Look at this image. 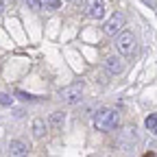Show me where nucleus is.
Returning <instances> with one entry per match:
<instances>
[{"mask_svg": "<svg viewBox=\"0 0 157 157\" xmlns=\"http://www.w3.org/2000/svg\"><path fill=\"white\" fill-rule=\"evenodd\" d=\"M153 133H155V135H157V124H155V127H153Z\"/></svg>", "mask_w": 157, "mask_h": 157, "instance_id": "nucleus-18", "label": "nucleus"}, {"mask_svg": "<svg viewBox=\"0 0 157 157\" xmlns=\"http://www.w3.org/2000/svg\"><path fill=\"white\" fill-rule=\"evenodd\" d=\"M142 2H144V5H148L151 9H157V2H155V0H142Z\"/></svg>", "mask_w": 157, "mask_h": 157, "instance_id": "nucleus-15", "label": "nucleus"}, {"mask_svg": "<svg viewBox=\"0 0 157 157\" xmlns=\"http://www.w3.org/2000/svg\"><path fill=\"white\" fill-rule=\"evenodd\" d=\"M2 9H5V5H2V0H0V13H2Z\"/></svg>", "mask_w": 157, "mask_h": 157, "instance_id": "nucleus-17", "label": "nucleus"}, {"mask_svg": "<svg viewBox=\"0 0 157 157\" xmlns=\"http://www.w3.org/2000/svg\"><path fill=\"white\" fill-rule=\"evenodd\" d=\"M63 122H66V111H52L50 118H48V127L52 131H59L63 127Z\"/></svg>", "mask_w": 157, "mask_h": 157, "instance_id": "nucleus-8", "label": "nucleus"}, {"mask_svg": "<svg viewBox=\"0 0 157 157\" xmlns=\"http://www.w3.org/2000/svg\"><path fill=\"white\" fill-rule=\"evenodd\" d=\"M144 124H146V129H151V131H153V127L157 124V116H155V113H151L146 120H144Z\"/></svg>", "mask_w": 157, "mask_h": 157, "instance_id": "nucleus-13", "label": "nucleus"}, {"mask_svg": "<svg viewBox=\"0 0 157 157\" xmlns=\"http://www.w3.org/2000/svg\"><path fill=\"white\" fill-rule=\"evenodd\" d=\"M15 96L20 98V101H37L33 94H26V92H15Z\"/></svg>", "mask_w": 157, "mask_h": 157, "instance_id": "nucleus-14", "label": "nucleus"}, {"mask_svg": "<svg viewBox=\"0 0 157 157\" xmlns=\"http://www.w3.org/2000/svg\"><path fill=\"white\" fill-rule=\"evenodd\" d=\"M0 105H2V107H11L13 105V96L2 92V94H0Z\"/></svg>", "mask_w": 157, "mask_h": 157, "instance_id": "nucleus-11", "label": "nucleus"}, {"mask_svg": "<svg viewBox=\"0 0 157 157\" xmlns=\"http://www.w3.org/2000/svg\"><path fill=\"white\" fill-rule=\"evenodd\" d=\"M144 157H155V153H153V151H151V153H146V155H144Z\"/></svg>", "mask_w": 157, "mask_h": 157, "instance_id": "nucleus-16", "label": "nucleus"}, {"mask_svg": "<svg viewBox=\"0 0 157 157\" xmlns=\"http://www.w3.org/2000/svg\"><path fill=\"white\" fill-rule=\"evenodd\" d=\"M83 90H85L83 81H76L72 85H66L61 92H59V98H61L63 103H68V105H76V103H81V98H83Z\"/></svg>", "mask_w": 157, "mask_h": 157, "instance_id": "nucleus-2", "label": "nucleus"}, {"mask_svg": "<svg viewBox=\"0 0 157 157\" xmlns=\"http://www.w3.org/2000/svg\"><path fill=\"white\" fill-rule=\"evenodd\" d=\"M26 7L33 11H42L44 9V0H26Z\"/></svg>", "mask_w": 157, "mask_h": 157, "instance_id": "nucleus-10", "label": "nucleus"}, {"mask_svg": "<svg viewBox=\"0 0 157 157\" xmlns=\"http://www.w3.org/2000/svg\"><path fill=\"white\" fill-rule=\"evenodd\" d=\"M44 7H48L50 11H55V9L61 7V0H44Z\"/></svg>", "mask_w": 157, "mask_h": 157, "instance_id": "nucleus-12", "label": "nucleus"}, {"mask_svg": "<svg viewBox=\"0 0 157 157\" xmlns=\"http://www.w3.org/2000/svg\"><path fill=\"white\" fill-rule=\"evenodd\" d=\"M85 9H87V15L94 17V20H101L105 15V0H87L85 2Z\"/></svg>", "mask_w": 157, "mask_h": 157, "instance_id": "nucleus-5", "label": "nucleus"}, {"mask_svg": "<svg viewBox=\"0 0 157 157\" xmlns=\"http://www.w3.org/2000/svg\"><path fill=\"white\" fill-rule=\"evenodd\" d=\"M9 157H29V146L22 140H13L9 144Z\"/></svg>", "mask_w": 157, "mask_h": 157, "instance_id": "nucleus-7", "label": "nucleus"}, {"mask_svg": "<svg viewBox=\"0 0 157 157\" xmlns=\"http://www.w3.org/2000/svg\"><path fill=\"white\" fill-rule=\"evenodd\" d=\"M118 122H120V116H118L116 109L105 107V109H98L94 113V127L98 131H111L118 127Z\"/></svg>", "mask_w": 157, "mask_h": 157, "instance_id": "nucleus-1", "label": "nucleus"}, {"mask_svg": "<svg viewBox=\"0 0 157 157\" xmlns=\"http://www.w3.org/2000/svg\"><path fill=\"white\" fill-rule=\"evenodd\" d=\"M46 129H48L46 120H42V118H35V120H33V135L35 137H44L46 135Z\"/></svg>", "mask_w": 157, "mask_h": 157, "instance_id": "nucleus-9", "label": "nucleus"}, {"mask_svg": "<svg viewBox=\"0 0 157 157\" xmlns=\"http://www.w3.org/2000/svg\"><path fill=\"white\" fill-rule=\"evenodd\" d=\"M124 24H127V17L122 13H113L107 22H105V33L107 35H116V33H120L124 29Z\"/></svg>", "mask_w": 157, "mask_h": 157, "instance_id": "nucleus-4", "label": "nucleus"}, {"mask_svg": "<svg viewBox=\"0 0 157 157\" xmlns=\"http://www.w3.org/2000/svg\"><path fill=\"white\" fill-rule=\"evenodd\" d=\"M105 70H107L111 76L122 74V70H124V61H122V57H109L107 61H105Z\"/></svg>", "mask_w": 157, "mask_h": 157, "instance_id": "nucleus-6", "label": "nucleus"}, {"mask_svg": "<svg viewBox=\"0 0 157 157\" xmlns=\"http://www.w3.org/2000/svg\"><path fill=\"white\" fill-rule=\"evenodd\" d=\"M116 48L120 55H131L133 48H135V37L131 31H120V35H118L116 39Z\"/></svg>", "mask_w": 157, "mask_h": 157, "instance_id": "nucleus-3", "label": "nucleus"}]
</instances>
